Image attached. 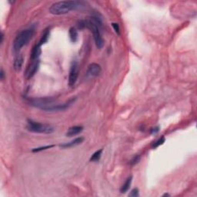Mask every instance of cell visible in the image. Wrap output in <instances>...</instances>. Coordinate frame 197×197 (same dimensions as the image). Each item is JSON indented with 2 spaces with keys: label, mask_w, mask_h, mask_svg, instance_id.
Instances as JSON below:
<instances>
[{
  "label": "cell",
  "mask_w": 197,
  "mask_h": 197,
  "mask_svg": "<svg viewBox=\"0 0 197 197\" xmlns=\"http://www.w3.org/2000/svg\"><path fill=\"white\" fill-rule=\"evenodd\" d=\"M34 35V31L32 29H25L22 30L16 36L13 42V49L15 52H18L23 46H25L32 39Z\"/></svg>",
  "instance_id": "2"
},
{
  "label": "cell",
  "mask_w": 197,
  "mask_h": 197,
  "mask_svg": "<svg viewBox=\"0 0 197 197\" xmlns=\"http://www.w3.org/2000/svg\"><path fill=\"white\" fill-rule=\"evenodd\" d=\"M132 180H133V176H130L129 178H127L125 183H123V185L122 186L120 189V192L122 193H126L130 188V186H131L132 183Z\"/></svg>",
  "instance_id": "12"
},
{
  "label": "cell",
  "mask_w": 197,
  "mask_h": 197,
  "mask_svg": "<svg viewBox=\"0 0 197 197\" xmlns=\"http://www.w3.org/2000/svg\"><path fill=\"white\" fill-rule=\"evenodd\" d=\"M112 25L113 27L115 33L118 34V35H120V28H119V24L118 23H112Z\"/></svg>",
  "instance_id": "19"
},
{
  "label": "cell",
  "mask_w": 197,
  "mask_h": 197,
  "mask_svg": "<svg viewBox=\"0 0 197 197\" xmlns=\"http://www.w3.org/2000/svg\"><path fill=\"white\" fill-rule=\"evenodd\" d=\"M27 129L28 131L36 133H42V134H50L53 133V126L49 124H43L41 123H38L32 119H28L27 122Z\"/></svg>",
  "instance_id": "4"
},
{
  "label": "cell",
  "mask_w": 197,
  "mask_h": 197,
  "mask_svg": "<svg viewBox=\"0 0 197 197\" xmlns=\"http://www.w3.org/2000/svg\"><path fill=\"white\" fill-rule=\"evenodd\" d=\"M84 139L83 137H78V138L75 139H73V141L69 142H66V143H62L59 145L62 149H68V148H71V147H74V146H76L79 144L82 143L83 142Z\"/></svg>",
  "instance_id": "8"
},
{
  "label": "cell",
  "mask_w": 197,
  "mask_h": 197,
  "mask_svg": "<svg viewBox=\"0 0 197 197\" xmlns=\"http://www.w3.org/2000/svg\"><path fill=\"white\" fill-rule=\"evenodd\" d=\"M39 60H31L30 64L28 65L27 67L26 71H25V77L27 79H29L32 77L34 76V75L36 74V72L38 71V69L39 68Z\"/></svg>",
  "instance_id": "6"
},
{
  "label": "cell",
  "mask_w": 197,
  "mask_h": 197,
  "mask_svg": "<svg viewBox=\"0 0 197 197\" xmlns=\"http://www.w3.org/2000/svg\"><path fill=\"white\" fill-rule=\"evenodd\" d=\"M102 153H103V149H99V150H97L96 152H95V153L92 154V156H91L90 161L91 162H99L100 161V158H101Z\"/></svg>",
  "instance_id": "14"
},
{
  "label": "cell",
  "mask_w": 197,
  "mask_h": 197,
  "mask_svg": "<svg viewBox=\"0 0 197 197\" xmlns=\"http://www.w3.org/2000/svg\"><path fill=\"white\" fill-rule=\"evenodd\" d=\"M84 21H85V28L89 29L93 35L96 47L100 49H102L104 46V40H103V36L101 35L100 28L98 26L97 24L95 22V21L92 19L84 20Z\"/></svg>",
  "instance_id": "3"
},
{
  "label": "cell",
  "mask_w": 197,
  "mask_h": 197,
  "mask_svg": "<svg viewBox=\"0 0 197 197\" xmlns=\"http://www.w3.org/2000/svg\"><path fill=\"white\" fill-rule=\"evenodd\" d=\"M141 160V156L140 155H136L130 160V165L131 166H135L138 164Z\"/></svg>",
  "instance_id": "16"
},
{
  "label": "cell",
  "mask_w": 197,
  "mask_h": 197,
  "mask_svg": "<svg viewBox=\"0 0 197 197\" xmlns=\"http://www.w3.org/2000/svg\"><path fill=\"white\" fill-rule=\"evenodd\" d=\"M163 196H169V195L168 193H166V194H164Z\"/></svg>",
  "instance_id": "24"
},
{
  "label": "cell",
  "mask_w": 197,
  "mask_h": 197,
  "mask_svg": "<svg viewBox=\"0 0 197 197\" xmlns=\"http://www.w3.org/2000/svg\"><path fill=\"white\" fill-rule=\"evenodd\" d=\"M49 37V29L47 28V29L45 30L44 33H43V35L42 36L41 39H40V41H39V46H41L42 45H43L44 43H46V42L48 41Z\"/></svg>",
  "instance_id": "15"
},
{
  "label": "cell",
  "mask_w": 197,
  "mask_h": 197,
  "mask_svg": "<svg viewBox=\"0 0 197 197\" xmlns=\"http://www.w3.org/2000/svg\"><path fill=\"white\" fill-rule=\"evenodd\" d=\"M41 54V46L39 44L36 45L32 48V52H31V60H37Z\"/></svg>",
  "instance_id": "10"
},
{
  "label": "cell",
  "mask_w": 197,
  "mask_h": 197,
  "mask_svg": "<svg viewBox=\"0 0 197 197\" xmlns=\"http://www.w3.org/2000/svg\"><path fill=\"white\" fill-rule=\"evenodd\" d=\"M83 3L79 1H62L53 3L50 6L49 13L53 15H64L70 11L80 9Z\"/></svg>",
  "instance_id": "1"
},
{
  "label": "cell",
  "mask_w": 197,
  "mask_h": 197,
  "mask_svg": "<svg viewBox=\"0 0 197 197\" xmlns=\"http://www.w3.org/2000/svg\"><path fill=\"white\" fill-rule=\"evenodd\" d=\"M164 142H165V137L162 136L161 138L159 139L158 140H156V142H155L154 143H153V149H155V148L158 147V146H160V145H162V144H163Z\"/></svg>",
  "instance_id": "18"
},
{
  "label": "cell",
  "mask_w": 197,
  "mask_h": 197,
  "mask_svg": "<svg viewBox=\"0 0 197 197\" xmlns=\"http://www.w3.org/2000/svg\"><path fill=\"white\" fill-rule=\"evenodd\" d=\"M0 78L1 80H3L5 79V73H4L3 69H1V73H0Z\"/></svg>",
  "instance_id": "21"
},
{
  "label": "cell",
  "mask_w": 197,
  "mask_h": 197,
  "mask_svg": "<svg viewBox=\"0 0 197 197\" xmlns=\"http://www.w3.org/2000/svg\"><path fill=\"white\" fill-rule=\"evenodd\" d=\"M3 39H4V34L2 33V32H1V41H0V43L2 44V42H3Z\"/></svg>",
  "instance_id": "23"
},
{
  "label": "cell",
  "mask_w": 197,
  "mask_h": 197,
  "mask_svg": "<svg viewBox=\"0 0 197 197\" xmlns=\"http://www.w3.org/2000/svg\"><path fill=\"white\" fill-rule=\"evenodd\" d=\"M79 68L77 62H73L70 67V71L69 75V86H73L77 81L79 76Z\"/></svg>",
  "instance_id": "5"
},
{
  "label": "cell",
  "mask_w": 197,
  "mask_h": 197,
  "mask_svg": "<svg viewBox=\"0 0 197 197\" xmlns=\"http://www.w3.org/2000/svg\"><path fill=\"white\" fill-rule=\"evenodd\" d=\"M102 72V68L101 66H100L97 63H91L89 64V66H88V69H87V73L89 76L92 77H96L98 76Z\"/></svg>",
  "instance_id": "7"
},
{
  "label": "cell",
  "mask_w": 197,
  "mask_h": 197,
  "mask_svg": "<svg viewBox=\"0 0 197 197\" xmlns=\"http://www.w3.org/2000/svg\"><path fill=\"white\" fill-rule=\"evenodd\" d=\"M69 33L71 41L73 43H76L77 41V39H78V32H77L76 28H74V27H71L69 28Z\"/></svg>",
  "instance_id": "13"
},
{
  "label": "cell",
  "mask_w": 197,
  "mask_h": 197,
  "mask_svg": "<svg viewBox=\"0 0 197 197\" xmlns=\"http://www.w3.org/2000/svg\"><path fill=\"white\" fill-rule=\"evenodd\" d=\"M54 146H55L54 145H51V146H41V147H37L32 149V153H38V152H41L43 151V150H46V149H48L52 147H54Z\"/></svg>",
  "instance_id": "17"
},
{
  "label": "cell",
  "mask_w": 197,
  "mask_h": 197,
  "mask_svg": "<svg viewBox=\"0 0 197 197\" xmlns=\"http://www.w3.org/2000/svg\"><path fill=\"white\" fill-rule=\"evenodd\" d=\"M158 131H159V127H156V128L152 129L151 133L152 134H153V133H158Z\"/></svg>",
  "instance_id": "22"
},
{
  "label": "cell",
  "mask_w": 197,
  "mask_h": 197,
  "mask_svg": "<svg viewBox=\"0 0 197 197\" xmlns=\"http://www.w3.org/2000/svg\"><path fill=\"white\" fill-rule=\"evenodd\" d=\"M82 130H83V127L80 126H72L68 130L67 133H66V136L72 137L74 136H76L78 134H79L80 133H82Z\"/></svg>",
  "instance_id": "9"
},
{
  "label": "cell",
  "mask_w": 197,
  "mask_h": 197,
  "mask_svg": "<svg viewBox=\"0 0 197 197\" xmlns=\"http://www.w3.org/2000/svg\"><path fill=\"white\" fill-rule=\"evenodd\" d=\"M23 65V57L22 55H19L16 57L13 63V67L16 72H19L21 70L22 66Z\"/></svg>",
  "instance_id": "11"
},
{
  "label": "cell",
  "mask_w": 197,
  "mask_h": 197,
  "mask_svg": "<svg viewBox=\"0 0 197 197\" xmlns=\"http://www.w3.org/2000/svg\"><path fill=\"white\" fill-rule=\"evenodd\" d=\"M129 196H131V197L139 196V190H138V189H137V188L133 189V190L131 191V193L129 194Z\"/></svg>",
  "instance_id": "20"
}]
</instances>
